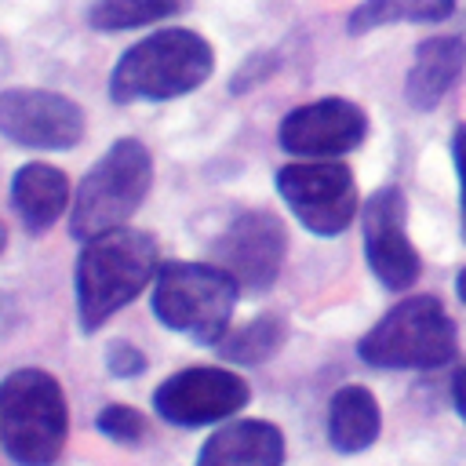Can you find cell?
I'll return each mask as SVG.
<instances>
[{"label":"cell","instance_id":"cell-22","mask_svg":"<svg viewBox=\"0 0 466 466\" xmlns=\"http://www.w3.org/2000/svg\"><path fill=\"white\" fill-rule=\"evenodd\" d=\"M451 160L459 171V193H462V237H466V124L455 127L451 135Z\"/></svg>","mask_w":466,"mask_h":466},{"label":"cell","instance_id":"cell-6","mask_svg":"<svg viewBox=\"0 0 466 466\" xmlns=\"http://www.w3.org/2000/svg\"><path fill=\"white\" fill-rule=\"evenodd\" d=\"M371 368H441L455 357V324L433 295L397 302L357 346Z\"/></svg>","mask_w":466,"mask_h":466},{"label":"cell","instance_id":"cell-25","mask_svg":"<svg viewBox=\"0 0 466 466\" xmlns=\"http://www.w3.org/2000/svg\"><path fill=\"white\" fill-rule=\"evenodd\" d=\"M4 244H7V229L0 226V251H4Z\"/></svg>","mask_w":466,"mask_h":466},{"label":"cell","instance_id":"cell-13","mask_svg":"<svg viewBox=\"0 0 466 466\" xmlns=\"http://www.w3.org/2000/svg\"><path fill=\"white\" fill-rule=\"evenodd\" d=\"M284 433L266 419H240L211 433L197 455V466H280Z\"/></svg>","mask_w":466,"mask_h":466},{"label":"cell","instance_id":"cell-18","mask_svg":"<svg viewBox=\"0 0 466 466\" xmlns=\"http://www.w3.org/2000/svg\"><path fill=\"white\" fill-rule=\"evenodd\" d=\"M182 7L186 0H95L87 11V22L98 33H120V29H138V25L171 18Z\"/></svg>","mask_w":466,"mask_h":466},{"label":"cell","instance_id":"cell-7","mask_svg":"<svg viewBox=\"0 0 466 466\" xmlns=\"http://www.w3.org/2000/svg\"><path fill=\"white\" fill-rule=\"evenodd\" d=\"M277 189L295 218L317 237H339L357 215V186L346 164L309 160L277 171Z\"/></svg>","mask_w":466,"mask_h":466},{"label":"cell","instance_id":"cell-21","mask_svg":"<svg viewBox=\"0 0 466 466\" xmlns=\"http://www.w3.org/2000/svg\"><path fill=\"white\" fill-rule=\"evenodd\" d=\"M106 364H109V371H113L116 379H135L138 371H146V357H142L131 342H113Z\"/></svg>","mask_w":466,"mask_h":466},{"label":"cell","instance_id":"cell-17","mask_svg":"<svg viewBox=\"0 0 466 466\" xmlns=\"http://www.w3.org/2000/svg\"><path fill=\"white\" fill-rule=\"evenodd\" d=\"M455 0H360L350 15V33H371L390 22H444Z\"/></svg>","mask_w":466,"mask_h":466},{"label":"cell","instance_id":"cell-16","mask_svg":"<svg viewBox=\"0 0 466 466\" xmlns=\"http://www.w3.org/2000/svg\"><path fill=\"white\" fill-rule=\"evenodd\" d=\"M382 426L379 400L364 386H342L328 404V441L335 451H364L375 444Z\"/></svg>","mask_w":466,"mask_h":466},{"label":"cell","instance_id":"cell-10","mask_svg":"<svg viewBox=\"0 0 466 466\" xmlns=\"http://www.w3.org/2000/svg\"><path fill=\"white\" fill-rule=\"evenodd\" d=\"M248 382L237 379L226 368H186L167 375L157 393L153 408L164 422L175 426H208L218 419H229L248 404Z\"/></svg>","mask_w":466,"mask_h":466},{"label":"cell","instance_id":"cell-14","mask_svg":"<svg viewBox=\"0 0 466 466\" xmlns=\"http://www.w3.org/2000/svg\"><path fill=\"white\" fill-rule=\"evenodd\" d=\"M466 69V44L459 36H430L415 47V62L404 80V98L415 109H433Z\"/></svg>","mask_w":466,"mask_h":466},{"label":"cell","instance_id":"cell-4","mask_svg":"<svg viewBox=\"0 0 466 466\" xmlns=\"http://www.w3.org/2000/svg\"><path fill=\"white\" fill-rule=\"evenodd\" d=\"M240 284L215 262H160L153 284V313L164 328L193 342L218 346L229 331Z\"/></svg>","mask_w":466,"mask_h":466},{"label":"cell","instance_id":"cell-8","mask_svg":"<svg viewBox=\"0 0 466 466\" xmlns=\"http://www.w3.org/2000/svg\"><path fill=\"white\" fill-rule=\"evenodd\" d=\"M284 251V222L273 211H244L211 244V262L222 266L240 284V291H266L280 273Z\"/></svg>","mask_w":466,"mask_h":466},{"label":"cell","instance_id":"cell-11","mask_svg":"<svg viewBox=\"0 0 466 466\" xmlns=\"http://www.w3.org/2000/svg\"><path fill=\"white\" fill-rule=\"evenodd\" d=\"M408 218V204L404 193L397 186H382L364 200L360 211V226H364V255L371 273L390 288V291H404L419 280V251L408 240L404 229Z\"/></svg>","mask_w":466,"mask_h":466},{"label":"cell","instance_id":"cell-12","mask_svg":"<svg viewBox=\"0 0 466 466\" xmlns=\"http://www.w3.org/2000/svg\"><path fill=\"white\" fill-rule=\"evenodd\" d=\"M364 135H368V116L350 98H317L309 106H299L280 120L277 131L280 149L313 160L350 153L364 142Z\"/></svg>","mask_w":466,"mask_h":466},{"label":"cell","instance_id":"cell-23","mask_svg":"<svg viewBox=\"0 0 466 466\" xmlns=\"http://www.w3.org/2000/svg\"><path fill=\"white\" fill-rule=\"evenodd\" d=\"M451 404H455V411H459L462 422H466V368H459V371L451 375Z\"/></svg>","mask_w":466,"mask_h":466},{"label":"cell","instance_id":"cell-3","mask_svg":"<svg viewBox=\"0 0 466 466\" xmlns=\"http://www.w3.org/2000/svg\"><path fill=\"white\" fill-rule=\"evenodd\" d=\"M69 433L66 393L44 368H18L0 382V441L18 466H51Z\"/></svg>","mask_w":466,"mask_h":466},{"label":"cell","instance_id":"cell-20","mask_svg":"<svg viewBox=\"0 0 466 466\" xmlns=\"http://www.w3.org/2000/svg\"><path fill=\"white\" fill-rule=\"evenodd\" d=\"M98 430L116 444H142L146 441V419L131 404H106L98 415Z\"/></svg>","mask_w":466,"mask_h":466},{"label":"cell","instance_id":"cell-15","mask_svg":"<svg viewBox=\"0 0 466 466\" xmlns=\"http://www.w3.org/2000/svg\"><path fill=\"white\" fill-rule=\"evenodd\" d=\"M11 204L29 233H44L58 222L62 208L69 204V178L51 164H25L15 171Z\"/></svg>","mask_w":466,"mask_h":466},{"label":"cell","instance_id":"cell-24","mask_svg":"<svg viewBox=\"0 0 466 466\" xmlns=\"http://www.w3.org/2000/svg\"><path fill=\"white\" fill-rule=\"evenodd\" d=\"M455 291H459V299H462V302H466V269H462V273H459V280H455Z\"/></svg>","mask_w":466,"mask_h":466},{"label":"cell","instance_id":"cell-9","mask_svg":"<svg viewBox=\"0 0 466 466\" xmlns=\"http://www.w3.org/2000/svg\"><path fill=\"white\" fill-rule=\"evenodd\" d=\"M0 135L25 149H73L84 138L76 102L40 87L0 91Z\"/></svg>","mask_w":466,"mask_h":466},{"label":"cell","instance_id":"cell-1","mask_svg":"<svg viewBox=\"0 0 466 466\" xmlns=\"http://www.w3.org/2000/svg\"><path fill=\"white\" fill-rule=\"evenodd\" d=\"M160 251L142 229H106L84 240L76 258V309L84 331L102 328L116 309H124L157 277Z\"/></svg>","mask_w":466,"mask_h":466},{"label":"cell","instance_id":"cell-5","mask_svg":"<svg viewBox=\"0 0 466 466\" xmlns=\"http://www.w3.org/2000/svg\"><path fill=\"white\" fill-rule=\"evenodd\" d=\"M153 182V157L138 138H116L95 167L84 175L76 197H73V215L69 229L76 240H91L106 229L124 226L138 204L146 200Z\"/></svg>","mask_w":466,"mask_h":466},{"label":"cell","instance_id":"cell-2","mask_svg":"<svg viewBox=\"0 0 466 466\" xmlns=\"http://www.w3.org/2000/svg\"><path fill=\"white\" fill-rule=\"evenodd\" d=\"M215 69L211 44L193 29H160L120 55L109 73L113 102H164L189 95Z\"/></svg>","mask_w":466,"mask_h":466},{"label":"cell","instance_id":"cell-19","mask_svg":"<svg viewBox=\"0 0 466 466\" xmlns=\"http://www.w3.org/2000/svg\"><path fill=\"white\" fill-rule=\"evenodd\" d=\"M284 335H288L284 320L266 313V317H255L251 324H244L240 331L226 335L218 342V353L226 360H237V364H258V360H266V357H273L280 350Z\"/></svg>","mask_w":466,"mask_h":466}]
</instances>
